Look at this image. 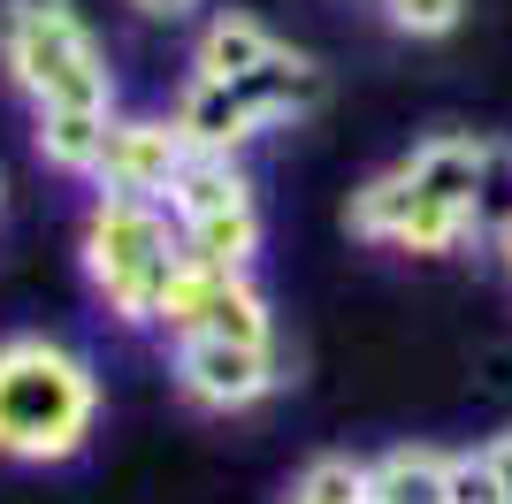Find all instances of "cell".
<instances>
[{
  "instance_id": "1",
  "label": "cell",
  "mask_w": 512,
  "mask_h": 504,
  "mask_svg": "<svg viewBox=\"0 0 512 504\" xmlns=\"http://www.w3.org/2000/svg\"><path fill=\"white\" fill-rule=\"evenodd\" d=\"M100 375L77 344L46 329L0 336V459L8 466H69L100 436Z\"/></svg>"
},
{
  "instance_id": "2",
  "label": "cell",
  "mask_w": 512,
  "mask_h": 504,
  "mask_svg": "<svg viewBox=\"0 0 512 504\" xmlns=\"http://www.w3.org/2000/svg\"><path fill=\"white\" fill-rule=\"evenodd\" d=\"M77 260H85L92 298L123 329H161V298H169V275L184 260V237H176V214L161 199L100 191L85 207V230H77Z\"/></svg>"
},
{
  "instance_id": "3",
  "label": "cell",
  "mask_w": 512,
  "mask_h": 504,
  "mask_svg": "<svg viewBox=\"0 0 512 504\" xmlns=\"http://www.w3.org/2000/svg\"><path fill=\"white\" fill-rule=\"evenodd\" d=\"M0 77L31 107L54 100H115L107 46L69 0H0Z\"/></svg>"
},
{
  "instance_id": "4",
  "label": "cell",
  "mask_w": 512,
  "mask_h": 504,
  "mask_svg": "<svg viewBox=\"0 0 512 504\" xmlns=\"http://www.w3.org/2000/svg\"><path fill=\"white\" fill-rule=\"evenodd\" d=\"M283 390L276 344H222V336H176V398L192 413H253Z\"/></svg>"
},
{
  "instance_id": "5",
  "label": "cell",
  "mask_w": 512,
  "mask_h": 504,
  "mask_svg": "<svg viewBox=\"0 0 512 504\" xmlns=\"http://www.w3.org/2000/svg\"><path fill=\"white\" fill-rule=\"evenodd\" d=\"M184 161H192V146H184L176 115H115L92 184L115 191V199H161L169 207V184L184 176Z\"/></svg>"
},
{
  "instance_id": "6",
  "label": "cell",
  "mask_w": 512,
  "mask_h": 504,
  "mask_svg": "<svg viewBox=\"0 0 512 504\" xmlns=\"http://www.w3.org/2000/svg\"><path fill=\"white\" fill-rule=\"evenodd\" d=\"M107 130H115V100H54L31 107V146L54 176H100Z\"/></svg>"
},
{
  "instance_id": "7",
  "label": "cell",
  "mask_w": 512,
  "mask_h": 504,
  "mask_svg": "<svg viewBox=\"0 0 512 504\" xmlns=\"http://www.w3.org/2000/svg\"><path fill=\"white\" fill-rule=\"evenodd\" d=\"M176 130H184V146L192 153H230V161H245V146L260 138L253 107L237 100L230 77H184V92H176Z\"/></svg>"
},
{
  "instance_id": "8",
  "label": "cell",
  "mask_w": 512,
  "mask_h": 504,
  "mask_svg": "<svg viewBox=\"0 0 512 504\" xmlns=\"http://www.w3.org/2000/svg\"><path fill=\"white\" fill-rule=\"evenodd\" d=\"M237 84V100L253 107V123L260 130H283V123H299V115H314L321 107V69L306 62V54H291V46H276L260 69H245V77H230Z\"/></svg>"
},
{
  "instance_id": "9",
  "label": "cell",
  "mask_w": 512,
  "mask_h": 504,
  "mask_svg": "<svg viewBox=\"0 0 512 504\" xmlns=\"http://www.w3.org/2000/svg\"><path fill=\"white\" fill-rule=\"evenodd\" d=\"M482 146L490 138H467V130H444V138H421V146L406 153V184L421 191V199H436V207H459L474 214V184H482Z\"/></svg>"
},
{
  "instance_id": "10",
  "label": "cell",
  "mask_w": 512,
  "mask_h": 504,
  "mask_svg": "<svg viewBox=\"0 0 512 504\" xmlns=\"http://www.w3.org/2000/svg\"><path fill=\"white\" fill-rule=\"evenodd\" d=\"M237 207H260V184H253V168L230 161V153H192L184 176L169 184L176 230H184V222H214V214H237Z\"/></svg>"
},
{
  "instance_id": "11",
  "label": "cell",
  "mask_w": 512,
  "mask_h": 504,
  "mask_svg": "<svg viewBox=\"0 0 512 504\" xmlns=\"http://www.w3.org/2000/svg\"><path fill=\"white\" fill-rule=\"evenodd\" d=\"M276 46L283 39L253 8H214V16L199 23V39H192V77H245V69H260Z\"/></svg>"
},
{
  "instance_id": "12",
  "label": "cell",
  "mask_w": 512,
  "mask_h": 504,
  "mask_svg": "<svg viewBox=\"0 0 512 504\" xmlns=\"http://www.w3.org/2000/svg\"><path fill=\"white\" fill-rule=\"evenodd\" d=\"M367 489H375V504H444L451 451H436V443H398L383 459H367Z\"/></svg>"
},
{
  "instance_id": "13",
  "label": "cell",
  "mask_w": 512,
  "mask_h": 504,
  "mask_svg": "<svg viewBox=\"0 0 512 504\" xmlns=\"http://www.w3.org/2000/svg\"><path fill=\"white\" fill-rule=\"evenodd\" d=\"M184 252L192 260H207V268H237L253 275L260 245H268V222H260V207H237V214H214V222H184Z\"/></svg>"
},
{
  "instance_id": "14",
  "label": "cell",
  "mask_w": 512,
  "mask_h": 504,
  "mask_svg": "<svg viewBox=\"0 0 512 504\" xmlns=\"http://www.w3.org/2000/svg\"><path fill=\"white\" fill-rule=\"evenodd\" d=\"M406 214H413V184H406V168H383V176H367V184L352 191L344 222H352V237H367V245H398Z\"/></svg>"
},
{
  "instance_id": "15",
  "label": "cell",
  "mask_w": 512,
  "mask_h": 504,
  "mask_svg": "<svg viewBox=\"0 0 512 504\" xmlns=\"http://www.w3.org/2000/svg\"><path fill=\"white\" fill-rule=\"evenodd\" d=\"M283 504H375V489H367V459L329 451V459L299 466V482H291V497H283Z\"/></svg>"
},
{
  "instance_id": "16",
  "label": "cell",
  "mask_w": 512,
  "mask_h": 504,
  "mask_svg": "<svg viewBox=\"0 0 512 504\" xmlns=\"http://www.w3.org/2000/svg\"><path fill=\"white\" fill-rule=\"evenodd\" d=\"M512 230V138L482 146V184H474V237Z\"/></svg>"
},
{
  "instance_id": "17",
  "label": "cell",
  "mask_w": 512,
  "mask_h": 504,
  "mask_svg": "<svg viewBox=\"0 0 512 504\" xmlns=\"http://www.w3.org/2000/svg\"><path fill=\"white\" fill-rule=\"evenodd\" d=\"M467 16V0H383V23L398 39H451Z\"/></svg>"
},
{
  "instance_id": "18",
  "label": "cell",
  "mask_w": 512,
  "mask_h": 504,
  "mask_svg": "<svg viewBox=\"0 0 512 504\" xmlns=\"http://www.w3.org/2000/svg\"><path fill=\"white\" fill-rule=\"evenodd\" d=\"M130 16H146V23H184V16H199L207 0H123Z\"/></svg>"
},
{
  "instance_id": "19",
  "label": "cell",
  "mask_w": 512,
  "mask_h": 504,
  "mask_svg": "<svg viewBox=\"0 0 512 504\" xmlns=\"http://www.w3.org/2000/svg\"><path fill=\"white\" fill-rule=\"evenodd\" d=\"M490 252H497V268L512 275V230H497V237H490Z\"/></svg>"
},
{
  "instance_id": "20",
  "label": "cell",
  "mask_w": 512,
  "mask_h": 504,
  "mask_svg": "<svg viewBox=\"0 0 512 504\" xmlns=\"http://www.w3.org/2000/svg\"><path fill=\"white\" fill-rule=\"evenodd\" d=\"M0 207H8V184H0Z\"/></svg>"
}]
</instances>
